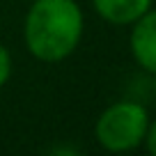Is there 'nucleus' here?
I'll use <instances>...</instances> for the list:
<instances>
[{
    "label": "nucleus",
    "instance_id": "f257e3e1",
    "mask_svg": "<svg viewBox=\"0 0 156 156\" xmlns=\"http://www.w3.org/2000/svg\"><path fill=\"white\" fill-rule=\"evenodd\" d=\"M83 37V12L76 0H34L25 14L23 39L41 62H60Z\"/></svg>",
    "mask_w": 156,
    "mask_h": 156
},
{
    "label": "nucleus",
    "instance_id": "f03ea898",
    "mask_svg": "<svg viewBox=\"0 0 156 156\" xmlns=\"http://www.w3.org/2000/svg\"><path fill=\"white\" fill-rule=\"evenodd\" d=\"M147 126L149 115L145 106L136 101H117L99 115L94 136L108 151H129L145 140Z\"/></svg>",
    "mask_w": 156,
    "mask_h": 156
},
{
    "label": "nucleus",
    "instance_id": "7ed1b4c3",
    "mask_svg": "<svg viewBox=\"0 0 156 156\" xmlns=\"http://www.w3.org/2000/svg\"><path fill=\"white\" fill-rule=\"evenodd\" d=\"M131 53L145 71L156 73V9H147L133 23Z\"/></svg>",
    "mask_w": 156,
    "mask_h": 156
},
{
    "label": "nucleus",
    "instance_id": "20e7f679",
    "mask_svg": "<svg viewBox=\"0 0 156 156\" xmlns=\"http://www.w3.org/2000/svg\"><path fill=\"white\" fill-rule=\"evenodd\" d=\"M97 14L112 25H131L151 9V0H92Z\"/></svg>",
    "mask_w": 156,
    "mask_h": 156
},
{
    "label": "nucleus",
    "instance_id": "39448f33",
    "mask_svg": "<svg viewBox=\"0 0 156 156\" xmlns=\"http://www.w3.org/2000/svg\"><path fill=\"white\" fill-rule=\"evenodd\" d=\"M9 76H12V55L5 46L0 44V87L9 80Z\"/></svg>",
    "mask_w": 156,
    "mask_h": 156
},
{
    "label": "nucleus",
    "instance_id": "423d86ee",
    "mask_svg": "<svg viewBox=\"0 0 156 156\" xmlns=\"http://www.w3.org/2000/svg\"><path fill=\"white\" fill-rule=\"evenodd\" d=\"M145 142H147V149H149V154H154V156H156V122H151L149 126H147Z\"/></svg>",
    "mask_w": 156,
    "mask_h": 156
},
{
    "label": "nucleus",
    "instance_id": "0eeeda50",
    "mask_svg": "<svg viewBox=\"0 0 156 156\" xmlns=\"http://www.w3.org/2000/svg\"><path fill=\"white\" fill-rule=\"evenodd\" d=\"M154 90H156V73H154Z\"/></svg>",
    "mask_w": 156,
    "mask_h": 156
}]
</instances>
